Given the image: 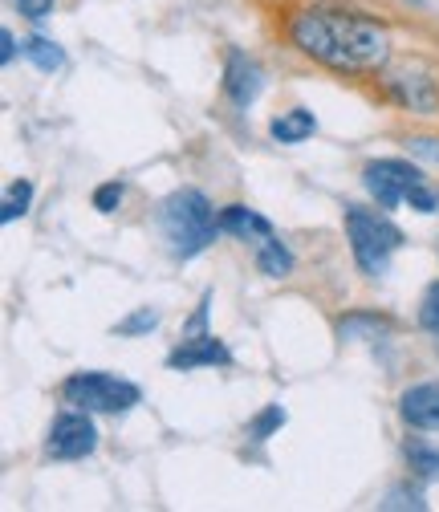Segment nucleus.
Instances as JSON below:
<instances>
[{
  "mask_svg": "<svg viewBox=\"0 0 439 512\" xmlns=\"http://www.w3.org/2000/svg\"><path fill=\"white\" fill-rule=\"evenodd\" d=\"M289 37L305 57L330 70H383L391 57V37L383 25L338 9H301Z\"/></svg>",
  "mask_w": 439,
  "mask_h": 512,
  "instance_id": "obj_1",
  "label": "nucleus"
},
{
  "mask_svg": "<svg viewBox=\"0 0 439 512\" xmlns=\"http://www.w3.org/2000/svg\"><path fill=\"white\" fill-rule=\"evenodd\" d=\"M159 228H163L167 248L179 256V261H192V256L208 252L216 244V236L224 232L220 212L196 187H179L159 204Z\"/></svg>",
  "mask_w": 439,
  "mask_h": 512,
  "instance_id": "obj_2",
  "label": "nucleus"
},
{
  "mask_svg": "<svg viewBox=\"0 0 439 512\" xmlns=\"http://www.w3.org/2000/svg\"><path fill=\"white\" fill-rule=\"evenodd\" d=\"M346 240H350V252H354V265L366 273V277H379L387 273L391 256L403 248V228L391 224L383 216V208H362V204H350L346 208Z\"/></svg>",
  "mask_w": 439,
  "mask_h": 512,
  "instance_id": "obj_3",
  "label": "nucleus"
},
{
  "mask_svg": "<svg viewBox=\"0 0 439 512\" xmlns=\"http://www.w3.org/2000/svg\"><path fill=\"white\" fill-rule=\"evenodd\" d=\"M61 399L90 415H127L131 407L143 403V391L131 378H118L106 370H78L61 382Z\"/></svg>",
  "mask_w": 439,
  "mask_h": 512,
  "instance_id": "obj_4",
  "label": "nucleus"
},
{
  "mask_svg": "<svg viewBox=\"0 0 439 512\" xmlns=\"http://www.w3.org/2000/svg\"><path fill=\"white\" fill-rule=\"evenodd\" d=\"M415 183H423V171L407 159H374V163L362 167V187L370 191V200L383 212L407 204V191Z\"/></svg>",
  "mask_w": 439,
  "mask_h": 512,
  "instance_id": "obj_5",
  "label": "nucleus"
},
{
  "mask_svg": "<svg viewBox=\"0 0 439 512\" xmlns=\"http://www.w3.org/2000/svg\"><path fill=\"white\" fill-rule=\"evenodd\" d=\"M94 447H98V427H94L90 411L74 407L53 419L49 439H45V452L53 460H86V456H94Z\"/></svg>",
  "mask_w": 439,
  "mask_h": 512,
  "instance_id": "obj_6",
  "label": "nucleus"
},
{
  "mask_svg": "<svg viewBox=\"0 0 439 512\" xmlns=\"http://www.w3.org/2000/svg\"><path fill=\"white\" fill-rule=\"evenodd\" d=\"M261 90H265V70L244 49H228V57H224V94L232 98V106L248 110L261 98Z\"/></svg>",
  "mask_w": 439,
  "mask_h": 512,
  "instance_id": "obj_7",
  "label": "nucleus"
},
{
  "mask_svg": "<svg viewBox=\"0 0 439 512\" xmlns=\"http://www.w3.org/2000/svg\"><path fill=\"white\" fill-rule=\"evenodd\" d=\"M387 90L399 106L415 110V114H435L439 110V86L427 70H391L387 74Z\"/></svg>",
  "mask_w": 439,
  "mask_h": 512,
  "instance_id": "obj_8",
  "label": "nucleus"
},
{
  "mask_svg": "<svg viewBox=\"0 0 439 512\" xmlns=\"http://www.w3.org/2000/svg\"><path fill=\"white\" fill-rule=\"evenodd\" d=\"M196 366H232V350L216 334L179 338V346L167 354V370H196Z\"/></svg>",
  "mask_w": 439,
  "mask_h": 512,
  "instance_id": "obj_9",
  "label": "nucleus"
},
{
  "mask_svg": "<svg viewBox=\"0 0 439 512\" xmlns=\"http://www.w3.org/2000/svg\"><path fill=\"white\" fill-rule=\"evenodd\" d=\"M399 415L415 431H439V382H415L399 399Z\"/></svg>",
  "mask_w": 439,
  "mask_h": 512,
  "instance_id": "obj_10",
  "label": "nucleus"
},
{
  "mask_svg": "<svg viewBox=\"0 0 439 512\" xmlns=\"http://www.w3.org/2000/svg\"><path fill=\"white\" fill-rule=\"evenodd\" d=\"M313 131H318V118H313V110H305V106H293V110H285V114H277L273 122H269V135L277 139V143H305Z\"/></svg>",
  "mask_w": 439,
  "mask_h": 512,
  "instance_id": "obj_11",
  "label": "nucleus"
},
{
  "mask_svg": "<svg viewBox=\"0 0 439 512\" xmlns=\"http://www.w3.org/2000/svg\"><path fill=\"white\" fill-rule=\"evenodd\" d=\"M220 228L224 232H232V236H240V240H248V236H273V220H265L261 212H253V208H244V204H228V208H220Z\"/></svg>",
  "mask_w": 439,
  "mask_h": 512,
  "instance_id": "obj_12",
  "label": "nucleus"
},
{
  "mask_svg": "<svg viewBox=\"0 0 439 512\" xmlns=\"http://www.w3.org/2000/svg\"><path fill=\"white\" fill-rule=\"evenodd\" d=\"M257 269H261L265 277L281 281V277L293 273V252H289L277 236H261V240H257Z\"/></svg>",
  "mask_w": 439,
  "mask_h": 512,
  "instance_id": "obj_13",
  "label": "nucleus"
},
{
  "mask_svg": "<svg viewBox=\"0 0 439 512\" xmlns=\"http://www.w3.org/2000/svg\"><path fill=\"white\" fill-rule=\"evenodd\" d=\"M338 334H342L346 342L387 338V334H391V322H387V317H379V313H350V317H342V322H338Z\"/></svg>",
  "mask_w": 439,
  "mask_h": 512,
  "instance_id": "obj_14",
  "label": "nucleus"
},
{
  "mask_svg": "<svg viewBox=\"0 0 439 512\" xmlns=\"http://www.w3.org/2000/svg\"><path fill=\"white\" fill-rule=\"evenodd\" d=\"M21 53L33 61L41 74H53V70L66 66V53H61V45H53L49 37H25L21 41Z\"/></svg>",
  "mask_w": 439,
  "mask_h": 512,
  "instance_id": "obj_15",
  "label": "nucleus"
},
{
  "mask_svg": "<svg viewBox=\"0 0 439 512\" xmlns=\"http://www.w3.org/2000/svg\"><path fill=\"white\" fill-rule=\"evenodd\" d=\"M285 419H289V411L281 407V403H269V407H261L253 419H248V439H253V443H265V439H273L281 427H285Z\"/></svg>",
  "mask_w": 439,
  "mask_h": 512,
  "instance_id": "obj_16",
  "label": "nucleus"
},
{
  "mask_svg": "<svg viewBox=\"0 0 439 512\" xmlns=\"http://www.w3.org/2000/svg\"><path fill=\"white\" fill-rule=\"evenodd\" d=\"M407 464L419 480H439V447H427L423 439H407Z\"/></svg>",
  "mask_w": 439,
  "mask_h": 512,
  "instance_id": "obj_17",
  "label": "nucleus"
},
{
  "mask_svg": "<svg viewBox=\"0 0 439 512\" xmlns=\"http://www.w3.org/2000/svg\"><path fill=\"white\" fill-rule=\"evenodd\" d=\"M159 326V309H151V305H139L135 313H127L122 322H114V338H143V334H151Z\"/></svg>",
  "mask_w": 439,
  "mask_h": 512,
  "instance_id": "obj_18",
  "label": "nucleus"
},
{
  "mask_svg": "<svg viewBox=\"0 0 439 512\" xmlns=\"http://www.w3.org/2000/svg\"><path fill=\"white\" fill-rule=\"evenodd\" d=\"M29 204H33V183L29 179H13L9 191H5V204H0V220L13 224L17 216L29 212Z\"/></svg>",
  "mask_w": 439,
  "mask_h": 512,
  "instance_id": "obj_19",
  "label": "nucleus"
},
{
  "mask_svg": "<svg viewBox=\"0 0 439 512\" xmlns=\"http://www.w3.org/2000/svg\"><path fill=\"white\" fill-rule=\"evenodd\" d=\"M419 326L439 338V281L427 285V293H423V301H419Z\"/></svg>",
  "mask_w": 439,
  "mask_h": 512,
  "instance_id": "obj_20",
  "label": "nucleus"
},
{
  "mask_svg": "<svg viewBox=\"0 0 439 512\" xmlns=\"http://www.w3.org/2000/svg\"><path fill=\"white\" fill-rule=\"evenodd\" d=\"M122 196H127V187H122L118 179H110V183H98V191H94V208H98L102 216H110V212H118Z\"/></svg>",
  "mask_w": 439,
  "mask_h": 512,
  "instance_id": "obj_21",
  "label": "nucleus"
},
{
  "mask_svg": "<svg viewBox=\"0 0 439 512\" xmlns=\"http://www.w3.org/2000/svg\"><path fill=\"white\" fill-rule=\"evenodd\" d=\"M383 508H415V512H423V508H427V500H423V492H419V488L399 484V488H391V492H387Z\"/></svg>",
  "mask_w": 439,
  "mask_h": 512,
  "instance_id": "obj_22",
  "label": "nucleus"
},
{
  "mask_svg": "<svg viewBox=\"0 0 439 512\" xmlns=\"http://www.w3.org/2000/svg\"><path fill=\"white\" fill-rule=\"evenodd\" d=\"M208 305H212V289H204L196 313L183 322V334H179V338H200V334H208Z\"/></svg>",
  "mask_w": 439,
  "mask_h": 512,
  "instance_id": "obj_23",
  "label": "nucleus"
},
{
  "mask_svg": "<svg viewBox=\"0 0 439 512\" xmlns=\"http://www.w3.org/2000/svg\"><path fill=\"white\" fill-rule=\"evenodd\" d=\"M407 204L415 208V212H423V216H431V212H439V196L427 187V179L423 183H415L411 191H407Z\"/></svg>",
  "mask_w": 439,
  "mask_h": 512,
  "instance_id": "obj_24",
  "label": "nucleus"
},
{
  "mask_svg": "<svg viewBox=\"0 0 439 512\" xmlns=\"http://www.w3.org/2000/svg\"><path fill=\"white\" fill-rule=\"evenodd\" d=\"M13 5H17V13H21V17L41 21V17H49V13L57 9V0H13Z\"/></svg>",
  "mask_w": 439,
  "mask_h": 512,
  "instance_id": "obj_25",
  "label": "nucleus"
},
{
  "mask_svg": "<svg viewBox=\"0 0 439 512\" xmlns=\"http://www.w3.org/2000/svg\"><path fill=\"white\" fill-rule=\"evenodd\" d=\"M407 151H411V155H419V159L439 163V139H407Z\"/></svg>",
  "mask_w": 439,
  "mask_h": 512,
  "instance_id": "obj_26",
  "label": "nucleus"
},
{
  "mask_svg": "<svg viewBox=\"0 0 439 512\" xmlns=\"http://www.w3.org/2000/svg\"><path fill=\"white\" fill-rule=\"evenodd\" d=\"M13 57H17V37L13 29H0V66H13Z\"/></svg>",
  "mask_w": 439,
  "mask_h": 512,
  "instance_id": "obj_27",
  "label": "nucleus"
},
{
  "mask_svg": "<svg viewBox=\"0 0 439 512\" xmlns=\"http://www.w3.org/2000/svg\"><path fill=\"white\" fill-rule=\"evenodd\" d=\"M411 5H423V0H411Z\"/></svg>",
  "mask_w": 439,
  "mask_h": 512,
  "instance_id": "obj_28",
  "label": "nucleus"
}]
</instances>
